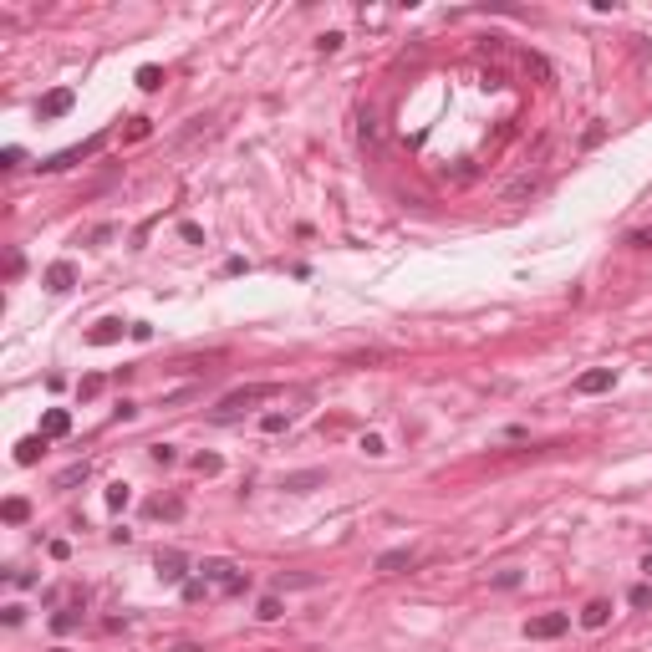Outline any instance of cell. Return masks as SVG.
<instances>
[{
	"label": "cell",
	"instance_id": "6da1fadb",
	"mask_svg": "<svg viewBox=\"0 0 652 652\" xmlns=\"http://www.w3.org/2000/svg\"><path fill=\"white\" fill-rule=\"evenodd\" d=\"M276 393H281V383H250V387H234V393H225V398L214 403V413H210V418H214V423H234L240 413L260 408V403H265V398H276Z\"/></svg>",
	"mask_w": 652,
	"mask_h": 652
},
{
	"label": "cell",
	"instance_id": "7a4b0ae2",
	"mask_svg": "<svg viewBox=\"0 0 652 652\" xmlns=\"http://www.w3.org/2000/svg\"><path fill=\"white\" fill-rule=\"evenodd\" d=\"M199 571H204V581H214L219 591H230V596H240L245 586H250V576H245V571L234 566V560H225V556H210Z\"/></svg>",
	"mask_w": 652,
	"mask_h": 652
},
{
	"label": "cell",
	"instance_id": "3957f363",
	"mask_svg": "<svg viewBox=\"0 0 652 652\" xmlns=\"http://www.w3.org/2000/svg\"><path fill=\"white\" fill-rule=\"evenodd\" d=\"M566 627H571L566 611H540V617L525 622V637H530V642H551V637H560Z\"/></svg>",
	"mask_w": 652,
	"mask_h": 652
},
{
	"label": "cell",
	"instance_id": "277c9868",
	"mask_svg": "<svg viewBox=\"0 0 652 652\" xmlns=\"http://www.w3.org/2000/svg\"><path fill=\"white\" fill-rule=\"evenodd\" d=\"M102 143H108V138H87V143H77V148H61V153H51V159L41 163L46 168V174H57V168H72V163H82V159H92V153H102Z\"/></svg>",
	"mask_w": 652,
	"mask_h": 652
},
{
	"label": "cell",
	"instance_id": "5b68a950",
	"mask_svg": "<svg viewBox=\"0 0 652 652\" xmlns=\"http://www.w3.org/2000/svg\"><path fill=\"white\" fill-rule=\"evenodd\" d=\"M153 571H159V581H184L189 560H184V551H159L153 556Z\"/></svg>",
	"mask_w": 652,
	"mask_h": 652
},
{
	"label": "cell",
	"instance_id": "8992f818",
	"mask_svg": "<svg viewBox=\"0 0 652 652\" xmlns=\"http://www.w3.org/2000/svg\"><path fill=\"white\" fill-rule=\"evenodd\" d=\"M41 285H46V291H72V285H77V265H72V260H51V265H46V276H41Z\"/></svg>",
	"mask_w": 652,
	"mask_h": 652
},
{
	"label": "cell",
	"instance_id": "52a82bcc",
	"mask_svg": "<svg viewBox=\"0 0 652 652\" xmlns=\"http://www.w3.org/2000/svg\"><path fill=\"white\" fill-rule=\"evenodd\" d=\"M607 387H617V372H611V367H591V372L576 377V393L581 398H596V393H607Z\"/></svg>",
	"mask_w": 652,
	"mask_h": 652
},
{
	"label": "cell",
	"instance_id": "ba28073f",
	"mask_svg": "<svg viewBox=\"0 0 652 652\" xmlns=\"http://www.w3.org/2000/svg\"><path fill=\"white\" fill-rule=\"evenodd\" d=\"M413 560H418V556H413L408 545H398V551H383V556H377V560H372V571H377V576H398L403 566L413 571Z\"/></svg>",
	"mask_w": 652,
	"mask_h": 652
},
{
	"label": "cell",
	"instance_id": "9c48e42d",
	"mask_svg": "<svg viewBox=\"0 0 652 652\" xmlns=\"http://www.w3.org/2000/svg\"><path fill=\"white\" fill-rule=\"evenodd\" d=\"M72 434V413L67 408H46L41 413V438H67Z\"/></svg>",
	"mask_w": 652,
	"mask_h": 652
},
{
	"label": "cell",
	"instance_id": "30bf717a",
	"mask_svg": "<svg viewBox=\"0 0 652 652\" xmlns=\"http://www.w3.org/2000/svg\"><path fill=\"white\" fill-rule=\"evenodd\" d=\"M72 102H77V97L67 92V87L46 92V97H41V123H51V117H67V112H72Z\"/></svg>",
	"mask_w": 652,
	"mask_h": 652
},
{
	"label": "cell",
	"instance_id": "8fae6325",
	"mask_svg": "<svg viewBox=\"0 0 652 652\" xmlns=\"http://www.w3.org/2000/svg\"><path fill=\"white\" fill-rule=\"evenodd\" d=\"M326 485V469H301V474H285L281 479V489H291V494H306V489H316Z\"/></svg>",
	"mask_w": 652,
	"mask_h": 652
},
{
	"label": "cell",
	"instance_id": "7c38bea8",
	"mask_svg": "<svg viewBox=\"0 0 652 652\" xmlns=\"http://www.w3.org/2000/svg\"><path fill=\"white\" fill-rule=\"evenodd\" d=\"M143 515H148V520H179V515H184V500H174V494L163 500V494H159V500L143 505Z\"/></svg>",
	"mask_w": 652,
	"mask_h": 652
},
{
	"label": "cell",
	"instance_id": "4fadbf2b",
	"mask_svg": "<svg viewBox=\"0 0 652 652\" xmlns=\"http://www.w3.org/2000/svg\"><path fill=\"white\" fill-rule=\"evenodd\" d=\"M607 617H611V602H586V607H581V627H586V632H602Z\"/></svg>",
	"mask_w": 652,
	"mask_h": 652
},
{
	"label": "cell",
	"instance_id": "5bb4252c",
	"mask_svg": "<svg viewBox=\"0 0 652 652\" xmlns=\"http://www.w3.org/2000/svg\"><path fill=\"white\" fill-rule=\"evenodd\" d=\"M77 627H82V602L61 607L57 617H51V632H61V637H67V632H77Z\"/></svg>",
	"mask_w": 652,
	"mask_h": 652
},
{
	"label": "cell",
	"instance_id": "9a60e30c",
	"mask_svg": "<svg viewBox=\"0 0 652 652\" xmlns=\"http://www.w3.org/2000/svg\"><path fill=\"white\" fill-rule=\"evenodd\" d=\"M87 342H92V347H112V342H123V321H97L92 332H87Z\"/></svg>",
	"mask_w": 652,
	"mask_h": 652
},
{
	"label": "cell",
	"instance_id": "2e32d148",
	"mask_svg": "<svg viewBox=\"0 0 652 652\" xmlns=\"http://www.w3.org/2000/svg\"><path fill=\"white\" fill-rule=\"evenodd\" d=\"M0 520H6V525H26V520H31V505H26L21 494H10V500L0 505Z\"/></svg>",
	"mask_w": 652,
	"mask_h": 652
},
{
	"label": "cell",
	"instance_id": "e0dca14e",
	"mask_svg": "<svg viewBox=\"0 0 652 652\" xmlns=\"http://www.w3.org/2000/svg\"><path fill=\"white\" fill-rule=\"evenodd\" d=\"M41 449H46L41 434H36V438H21V443H16V464H36V459H41Z\"/></svg>",
	"mask_w": 652,
	"mask_h": 652
},
{
	"label": "cell",
	"instance_id": "ac0fdd59",
	"mask_svg": "<svg viewBox=\"0 0 652 652\" xmlns=\"http://www.w3.org/2000/svg\"><path fill=\"white\" fill-rule=\"evenodd\" d=\"M102 500H108V510H128V500H133V489H128L123 479H117V485H108V494H102Z\"/></svg>",
	"mask_w": 652,
	"mask_h": 652
},
{
	"label": "cell",
	"instance_id": "d6986e66",
	"mask_svg": "<svg viewBox=\"0 0 652 652\" xmlns=\"http://www.w3.org/2000/svg\"><path fill=\"white\" fill-rule=\"evenodd\" d=\"M138 87L143 92H159L163 87V67H138Z\"/></svg>",
	"mask_w": 652,
	"mask_h": 652
},
{
	"label": "cell",
	"instance_id": "ffe728a7",
	"mask_svg": "<svg viewBox=\"0 0 652 652\" xmlns=\"http://www.w3.org/2000/svg\"><path fill=\"white\" fill-rule=\"evenodd\" d=\"M87 474H92V464H72L67 474L57 479V485H61V489H72V485H87Z\"/></svg>",
	"mask_w": 652,
	"mask_h": 652
},
{
	"label": "cell",
	"instance_id": "44dd1931",
	"mask_svg": "<svg viewBox=\"0 0 652 652\" xmlns=\"http://www.w3.org/2000/svg\"><path fill=\"white\" fill-rule=\"evenodd\" d=\"M102 387H108V383H102V377L92 372V377H82V383H77V398H82V403H92V398L102 393Z\"/></svg>",
	"mask_w": 652,
	"mask_h": 652
},
{
	"label": "cell",
	"instance_id": "7402d4cb",
	"mask_svg": "<svg viewBox=\"0 0 652 652\" xmlns=\"http://www.w3.org/2000/svg\"><path fill=\"white\" fill-rule=\"evenodd\" d=\"M260 428H265V434H285V428H291V413H265Z\"/></svg>",
	"mask_w": 652,
	"mask_h": 652
},
{
	"label": "cell",
	"instance_id": "603a6c76",
	"mask_svg": "<svg viewBox=\"0 0 652 652\" xmlns=\"http://www.w3.org/2000/svg\"><path fill=\"white\" fill-rule=\"evenodd\" d=\"M194 469H199V474H219L225 459H219V454H194Z\"/></svg>",
	"mask_w": 652,
	"mask_h": 652
},
{
	"label": "cell",
	"instance_id": "cb8c5ba5",
	"mask_svg": "<svg viewBox=\"0 0 652 652\" xmlns=\"http://www.w3.org/2000/svg\"><path fill=\"white\" fill-rule=\"evenodd\" d=\"M148 454H153V464H163V469H168V464L179 459V449H174V443H153Z\"/></svg>",
	"mask_w": 652,
	"mask_h": 652
},
{
	"label": "cell",
	"instance_id": "d4e9b609",
	"mask_svg": "<svg viewBox=\"0 0 652 652\" xmlns=\"http://www.w3.org/2000/svg\"><path fill=\"white\" fill-rule=\"evenodd\" d=\"M281 611H285V607L276 602V596H265V602H260V611H255V617H260V622H276Z\"/></svg>",
	"mask_w": 652,
	"mask_h": 652
},
{
	"label": "cell",
	"instance_id": "484cf974",
	"mask_svg": "<svg viewBox=\"0 0 652 652\" xmlns=\"http://www.w3.org/2000/svg\"><path fill=\"white\" fill-rule=\"evenodd\" d=\"M362 454H372V459H383V454H387V443L377 438V434H362Z\"/></svg>",
	"mask_w": 652,
	"mask_h": 652
},
{
	"label": "cell",
	"instance_id": "4316f807",
	"mask_svg": "<svg viewBox=\"0 0 652 652\" xmlns=\"http://www.w3.org/2000/svg\"><path fill=\"white\" fill-rule=\"evenodd\" d=\"M342 41H347V36H342V31H326V36H321V41H316V46H321V57H332V51H336V46H342Z\"/></svg>",
	"mask_w": 652,
	"mask_h": 652
},
{
	"label": "cell",
	"instance_id": "83f0119b",
	"mask_svg": "<svg viewBox=\"0 0 652 652\" xmlns=\"http://www.w3.org/2000/svg\"><path fill=\"white\" fill-rule=\"evenodd\" d=\"M489 586H500V591H515V586H520V571H500Z\"/></svg>",
	"mask_w": 652,
	"mask_h": 652
},
{
	"label": "cell",
	"instance_id": "f1b7e54d",
	"mask_svg": "<svg viewBox=\"0 0 652 652\" xmlns=\"http://www.w3.org/2000/svg\"><path fill=\"white\" fill-rule=\"evenodd\" d=\"M627 602H632V607H652V586H632Z\"/></svg>",
	"mask_w": 652,
	"mask_h": 652
},
{
	"label": "cell",
	"instance_id": "f546056e",
	"mask_svg": "<svg viewBox=\"0 0 652 652\" xmlns=\"http://www.w3.org/2000/svg\"><path fill=\"white\" fill-rule=\"evenodd\" d=\"M627 245H632V250H652V230H632Z\"/></svg>",
	"mask_w": 652,
	"mask_h": 652
},
{
	"label": "cell",
	"instance_id": "4dcf8cb0",
	"mask_svg": "<svg viewBox=\"0 0 652 652\" xmlns=\"http://www.w3.org/2000/svg\"><path fill=\"white\" fill-rule=\"evenodd\" d=\"M112 418H117V423H128V418H138V403H128V398H123V403H117V408H112Z\"/></svg>",
	"mask_w": 652,
	"mask_h": 652
},
{
	"label": "cell",
	"instance_id": "1f68e13d",
	"mask_svg": "<svg viewBox=\"0 0 652 652\" xmlns=\"http://www.w3.org/2000/svg\"><path fill=\"white\" fill-rule=\"evenodd\" d=\"M204 591H210V581H184V602H199Z\"/></svg>",
	"mask_w": 652,
	"mask_h": 652
},
{
	"label": "cell",
	"instance_id": "d6a6232c",
	"mask_svg": "<svg viewBox=\"0 0 652 652\" xmlns=\"http://www.w3.org/2000/svg\"><path fill=\"white\" fill-rule=\"evenodd\" d=\"M0 617H6V627H21V622H26V607H16V602H10L6 611H0Z\"/></svg>",
	"mask_w": 652,
	"mask_h": 652
},
{
	"label": "cell",
	"instance_id": "836d02e7",
	"mask_svg": "<svg viewBox=\"0 0 652 652\" xmlns=\"http://www.w3.org/2000/svg\"><path fill=\"white\" fill-rule=\"evenodd\" d=\"M21 163H26L21 148H6V153H0V168H21Z\"/></svg>",
	"mask_w": 652,
	"mask_h": 652
},
{
	"label": "cell",
	"instance_id": "e575fe53",
	"mask_svg": "<svg viewBox=\"0 0 652 652\" xmlns=\"http://www.w3.org/2000/svg\"><path fill=\"white\" fill-rule=\"evenodd\" d=\"M128 332H133V342H153V326H148V321H133Z\"/></svg>",
	"mask_w": 652,
	"mask_h": 652
},
{
	"label": "cell",
	"instance_id": "d590c367",
	"mask_svg": "<svg viewBox=\"0 0 652 652\" xmlns=\"http://www.w3.org/2000/svg\"><path fill=\"white\" fill-rule=\"evenodd\" d=\"M46 551H51V560H67V556H72V545H67V540H51Z\"/></svg>",
	"mask_w": 652,
	"mask_h": 652
},
{
	"label": "cell",
	"instance_id": "8d00e7d4",
	"mask_svg": "<svg viewBox=\"0 0 652 652\" xmlns=\"http://www.w3.org/2000/svg\"><path fill=\"white\" fill-rule=\"evenodd\" d=\"M87 240H92V245H108V240H112V225H97L92 234H87Z\"/></svg>",
	"mask_w": 652,
	"mask_h": 652
},
{
	"label": "cell",
	"instance_id": "74e56055",
	"mask_svg": "<svg viewBox=\"0 0 652 652\" xmlns=\"http://www.w3.org/2000/svg\"><path fill=\"white\" fill-rule=\"evenodd\" d=\"M642 571H647V576H652V556H647V560H642Z\"/></svg>",
	"mask_w": 652,
	"mask_h": 652
},
{
	"label": "cell",
	"instance_id": "f35d334b",
	"mask_svg": "<svg viewBox=\"0 0 652 652\" xmlns=\"http://www.w3.org/2000/svg\"><path fill=\"white\" fill-rule=\"evenodd\" d=\"M57 652H67V647H57Z\"/></svg>",
	"mask_w": 652,
	"mask_h": 652
}]
</instances>
